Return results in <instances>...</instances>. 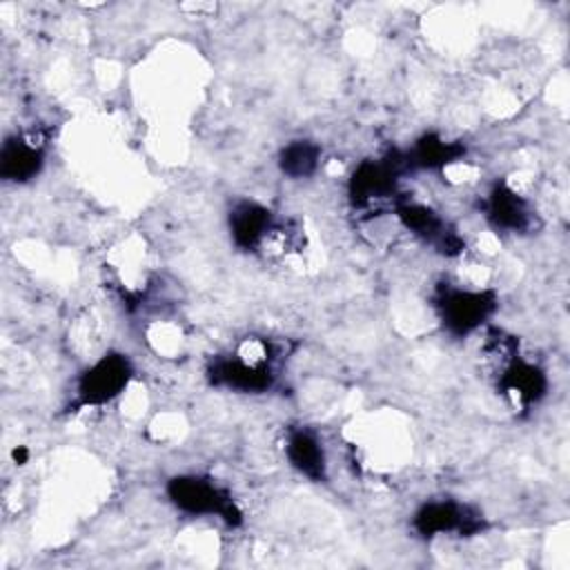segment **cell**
Listing matches in <instances>:
<instances>
[{
    "instance_id": "obj_1",
    "label": "cell",
    "mask_w": 570,
    "mask_h": 570,
    "mask_svg": "<svg viewBox=\"0 0 570 570\" xmlns=\"http://www.w3.org/2000/svg\"><path fill=\"white\" fill-rule=\"evenodd\" d=\"M165 492L174 508L189 517H218L229 525L243 521V512L232 494L209 476L178 474L167 481Z\"/></svg>"
},
{
    "instance_id": "obj_2",
    "label": "cell",
    "mask_w": 570,
    "mask_h": 570,
    "mask_svg": "<svg viewBox=\"0 0 570 570\" xmlns=\"http://www.w3.org/2000/svg\"><path fill=\"white\" fill-rule=\"evenodd\" d=\"M267 343H245L238 354L218 358L209 365L207 376L214 385L236 392H265L274 383L272 356Z\"/></svg>"
},
{
    "instance_id": "obj_3",
    "label": "cell",
    "mask_w": 570,
    "mask_h": 570,
    "mask_svg": "<svg viewBox=\"0 0 570 570\" xmlns=\"http://www.w3.org/2000/svg\"><path fill=\"white\" fill-rule=\"evenodd\" d=\"M439 318L452 336H468L476 332L497 309V296L490 289L441 287L434 298Z\"/></svg>"
},
{
    "instance_id": "obj_4",
    "label": "cell",
    "mask_w": 570,
    "mask_h": 570,
    "mask_svg": "<svg viewBox=\"0 0 570 570\" xmlns=\"http://www.w3.org/2000/svg\"><path fill=\"white\" fill-rule=\"evenodd\" d=\"M131 363L120 352H109L94 361L76 383L73 407H96L114 401L131 381Z\"/></svg>"
},
{
    "instance_id": "obj_5",
    "label": "cell",
    "mask_w": 570,
    "mask_h": 570,
    "mask_svg": "<svg viewBox=\"0 0 570 570\" xmlns=\"http://www.w3.org/2000/svg\"><path fill=\"white\" fill-rule=\"evenodd\" d=\"M412 528L423 539H434L443 534L470 537L483 528V517L470 505L454 499H432L414 512Z\"/></svg>"
},
{
    "instance_id": "obj_6",
    "label": "cell",
    "mask_w": 570,
    "mask_h": 570,
    "mask_svg": "<svg viewBox=\"0 0 570 570\" xmlns=\"http://www.w3.org/2000/svg\"><path fill=\"white\" fill-rule=\"evenodd\" d=\"M394 212L405 229H410L414 236H419L425 243H430L432 247H436L441 254H445V256L461 254L463 238L432 207H428L423 203L399 200L394 205Z\"/></svg>"
},
{
    "instance_id": "obj_7",
    "label": "cell",
    "mask_w": 570,
    "mask_h": 570,
    "mask_svg": "<svg viewBox=\"0 0 570 570\" xmlns=\"http://www.w3.org/2000/svg\"><path fill=\"white\" fill-rule=\"evenodd\" d=\"M497 387L514 405L528 407V405H532V403H537L546 396L548 376L537 363L523 358L519 352H512L499 365Z\"/></svg>"
},
{
    "instance_id": "obj_8",
    "label": "cell",
    "mask_w": 570,
    "mask_h": 570,
    "mask_svg": "<svg viewBox=\"0 0 570 570\" xmlns=\"http://www.w3.org/2000/svg\"><path fill=\"white\" fill-rule=\"evenodd\" d=\"M403 158L363 160L350 176V198L354 205H379L396 196V180L401 174Z\"/></svg>"
},
{
    "instance_id": "obj_9",
    "label": "cell",
    "mask_w": 570,
    "mask_h": 570,
    "mask_svg": "<svg viewBox=\"0 0 570 570\" xmlns=\"http://www.w3.org/2000/svg\"><path fill=\"white\" fill-rule=\"evenodd\" d=\"M278 225L274 214L256 200H238L229 209V236L238 249L258 252L269 245Z\"/></svg>"
},
{
    "instance_id": "obj_10",
    "label": "cell",
    "mask_w": 570,
    "mask_h": 570,
    "mask_svg": "<svg viewBox=\"0 0 570 570\" xmlns=\"http://www.w3.org/2000/svg\"><path fill=\"white\" fill-rule=\"evenodd\" d=\"M485 220L503 234H521L528 232L534 223V212L530 203L512 189L508 183H497L483 200Z\"/></svg>"
},
{
    "instance_id": "obj_11",
    "label": "cell",
    "mask_w": 570,
    "mask_h": 570,
    "mask_svg": "<svg viewBox=\"0 0 570 570\" xmlns=\"http://www.w3.org/2000/svg\"><path fill=\"white\" fill-rule=\"evenodd\" d=\"M45 165V145L33 136L16 134L2 142L0 149V176L7 183H29Z\"/></svg>"
},
{
    "instance_id": "obj_12",
    "label": "cell",
    "mask_w": 570,
    "mask_h": 570,
    "mask_svg": "<svg viewBox=\"0 0 570 570\" xmlns=\"http://www.w3.org/2000/svg\"><path fill=\"white\" fill-rule=\"evenodd\" d=\"M285 456L289 465L305 479L321 483L327 476V456L318 436L305 428L292 430L285 443Z\"/></svg>"
},
{
    "instance_id": "obj_13",
    "label": "cell",
    "mask_w": 570,
    "mask_h": 570,
    "mask_svg": "<svg viewBox=\"0 0 570 570\" xmlns=\"http://www.w3.org/2000/svg\"><path fill=\"white\" fill-rule=\"evenodd\" d=\"M465 154L461 142H450L439 134H423L403 156L405 167L414 169H445Z\"/></svg>"
},
{
    "instance_id": "obj_14",
    "label": "cell",
    "mask_w": 570,
    "mask_h": 570,
    "mask_svg": "<svg viewBox=\"0 0 570 570\" xmlns=\"http://www.w3.org/2000/svg\"><path fill=\"white\" fill-rule=\"evenodd\" d=\"M318 160H321V147L305 138L287 142L278 154L281 171L294 180L309 178L318 169Z\"/></svg>"
}]
</instances>
